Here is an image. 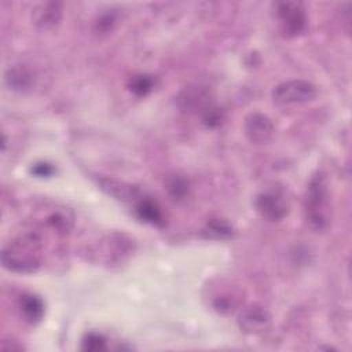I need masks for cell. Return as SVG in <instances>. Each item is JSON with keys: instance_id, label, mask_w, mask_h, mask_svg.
I'll list each match as a JSON object with an SVG mask.
<instances>
[{"instance_id": "20", "label": "cell", "mask_w": 352, "mask_h": 352, "mask_svg": "<svg viewBox=\"0 0 352 352\" xmlns=\"http://www.w3.org/2000/svg\"><path fill=\"white\" fill-rule=\"evenodd\" d=\"M226 120V114L224 110L214 106V104H209L204 111H202V122L205 124L206 128L210 129H216L219 126L223 125Z\"/></svg>"}, {"instance_id": "4", "label": "cell", "mask_w": 352, "mask_h": 352, "mask_svg": "<svg viewBox=\"0 0 352 352\" xmlns=\"http://www.w3.org/2000/svg\"><path fill=\"white\" fill-rule=\"evenodd\" d=\"M271 96L278 106L305 103L316 96V87L305 80H290L276 85Z\"/></svg>"}, {"instance_id": "10", "label": "cell", "mask_w": 352, "mask_h": 352, "mask_svg": "<svg viewBox=\"0 0 352 352\" xmlns=\"http://www.w3.org/2000/svg\"><path fill=\"white\" fill-rule=\"evenodd\" d=\"M133 205H135V209H133L135 214L140 221L155 226V227H162L165 224L162 209L158 205V202L151 197L142 195Z\"/></svg>"}, {"instance_id": "14", "label": "cell", "mask_w": 352, "mask_h": 352, "mask_svg": "<svg viewBox=\"0 0 352 352\" xmlns=\"http://www.w3.org/2000/svg\"><path fill=\"white\" fill-rule=\"evenodd\" d=\"M201 235L212 241H227L235 235V230L231 223L224 219L213 217L209 219L201 230Z\"/></svg>"}, {"instance_id": "1", "label": "cell", "mask_w": 352, "mask_h": 352, "mask_svg": "<svg viewBox=\"0 0 352 352\" xmlns=\"http://www.w3.org/2000/svg\"><path fill=\"white\" fill-rule=\"evenodd\" d=\"M43 243L36 232L18 235L1 250V264L16 274H33L41 267Z\"/></svg>"}, {"instance_id": "2", "label": "cell", "mask_w": 352, "mask_h": 352, "mask_svg": "<svg viewBox=\"0 0 352 352\" xmlns=\"http://www.w3.org/2000/svg\"><path fill=\"white\" fill-rule=\"evenodd\" d=\"M330 217V195L326 177L318 172L311 177L307 186L304 197V219L312 231L320 232L329 227Z\"/></svg>"}, {"instance_id": "7", "label": "cell", "mask_w": 352, "mask_h": 352, "mask_svg": "<svg viewBox=\"0 0 352 352\" xmlns=\"http://www.w3.org/2000/svg\"><path fill=\"white\" fill-rule=\"evenodd\" d=\"M238 326L246 334H258L265 331L271 324L270 312L260 307L252 305L245 308L238 316Z\"/></svg>"}, {"instance_id": "16", "label": "cell", "mask_w": 352, "mask_h": 352, "mask_svg": "<svg viewBox=\"0 0 352 352\" xmlns=\"http://www.w3.org/2000/svg\"><path fill=\"white\" fill-rule=\"evenodd\" d=\"M238 305H239L238 297L234 293H228V292L216 294L212 300L213 309L220 315L232 314L238 308Z\"/></svg>"}, {"instance_id": "12", "label": "cell", "mask_w": 352, "mask_h": 352, "mask_svg": "<svg viewBox=\"0 0 352 352\" xmlns=\"http://www.w3.org/2000/svg\"><path fill=\"white\" fill-rule=\"evenodd\" d=\"M6 84L10 89L16 92H29L34 87L36 77L33 72L25 65H15L6 72Z\"/></svg>"}, {"instance_id": "5", "label": "cell", "mask_w": 352, "mask_h": 352, "mask_svg": "<svg viewBox=\"0 0 352 352\" xmlns=\"http://www.w3.org/2000/svg\"><path fill=\"white\" fill-rule=\"evenodd\" d=\"M257 213L267 221H280L289 213V204L285 194L279 190H267L254 199Z\"/></svg>"}, {"instance_id": "3", "label": "cell", "mask_w": 352, "mask_h": 352, "mask_svg": "<svg viewBox=\"0 0 352 352\" xmlns=\"http://www.w3.org/2000/svg\"><path fill=\"white\" fill-rule=\"evenodd\" d=\"M274 10L283 37L293 38L305 32L308 18L301 1H278L274 4Z\"/></svg>"}, {"instance_id": "13", "label": "cell", "mask_w": 352, "mask_h": 352, "mask_svg": "<svg viewBox=\"0 0 352 352\" xmlns=\"http://www.w3.org/2000/svg\"><path fill=\"white\" fill-rule=\"evenodd\" d=\"M18 308H19L22 318L30 324L38 323L43 319L44 312H45L44 301L41 300V297H38L33 293L21 294V297L18 300Z\"/></svg>"}, {"instance_id": "22", "label": "cell", "mask_w": 352, "mask_h": 352, "mask_svg": "<svg viewBox=\"0 0 352 352\" xmlns=\"http://www.w3.org/2000/svg\"><path fill=\"white\" fill-rule=\"evenodd\" d=\"M30 173L36 177H50L55 173V168L50 162H36L30 168Z\"/></svg>"}, {"instance_id": "23", "label": "cell", "mask_w": 352, "mask_h": 352, "mask_svg": "<svg viewBox=\"0 0 352 352\" xmlns=\"http://www.w3.org/2000/svg\"><path fill=\"white\" fill-rule=\"evenodd\" d=\"M0 349L1 351H22L23 349V345L18 344V341H14V340H3L1 341V345H0Z\"/></svg>"}, {"instance_id": "8", "label": "cell", "mask_w": 352, "mask_h": 352, "mask_svg": "<svg viewBox=\"0 0 352 352\" xmlns=\"http://www.w3.org/2000/svg\"><path fill=\"white\" fill-rule=\"evenodd\" d=\"M133 250V243L124 234H111L103 243L104 261L107 264L122 263Z\"/></svg>"}, {"instance_id": "11", "label": "cell", "mask_w": 352, "mask_h": 352, "mask_svg": "<svg viewBox=\"0 0 352 352\" xmlns=\"http://www.w3.org/2000/svg\"><path fill=\"white\" fill-rule=\"evenodd\" d=\"M62 3L48 1L38 4L33 11V22L37 28L43 30H48L59 25L62 19Z\"/></svg>"}, {"instance_id": "18", "label": "cell", "mask_w": 352, "mask_h": 352, "mask_svg": "<svg viewBox=\"0 0 352 352\" xmlns=\"http://www.w3.org/2000/svg\"><path fill=\"white\" fill-rule=\"evenodd\" d=\"M81 349L85 352H102L107 349V340L103 334L88 331L81 338Z\"/></svg>"}, {"instance_id": "21", "label": "cell", "mask_w": 352, "mask_h": 352, "mask_svg": "<svg viewBox=\"0 0 352 352\" xmlns=\"http://www.w3.org/2000/svg\"><path fill=\"white\" fill-rule=\"evenodd\" d=\"M118 21V14L114 10H109L99 15V18L95 22V30L100 34H106L114 29Z\"/></svg>"}, {"instance_id": "6", "label": "cell", "mask_w": 352, "mask_h": 352, "mask_svg": "<svg viewBox=\"0 0 352 352\" xmlns=\"http://www.w3.org/2000/svg\"><path fill=\"white\" fill-rule=\"evenodd\" d=\"M243 131L252 143L264 144L270 142L274 135V124L268 116L256 111L246 116Z\"/></svg>"}, {"instance_id": "19", "label": "cell", "mask_w": 352, "mask_h": 352, "mask_svg": "<svg viewBox=\"0 0 352 352\" xmlns=\"http://www.w3.org/2000/svg\"><path fill=\"white\" fill-rule=\"evenodd\" d=\"M166 190L169 192V195L173 198V199H184L190 191V184H188V180L184 179L183 176H172L168 179L166 182Z\"/></svg>"}, {"instance_id": "17", "label": "cell", "mask_w": 352, "mask_h": 352, "mask_svg": "<svg viewBox=\"0 0 352 352\" xmlns=\"http://www.w3.org/2000/svg\"><path fill=\"white\" fill-rule=\"evenodd\" d=\"M155 85V81L148 74H135L128 81V89L136 96L148 95Z\"/></svg>"}, {"instance_id": "9", "label": "cell", "mask_w": 352, "mask_h": 352, "mask_svg": "<svg viewBox=\"0 0 352 352\" xmlns=\"http://www.w3.org/2000/svg\"><path fill=\"white\" fill-rule=\"evenodd\" d=\"M98 184L106 194H109L113 198L122 201V202H133L135 204L143 195L138 187H135L129 183L121 182L118 179L107 177V176L99 177Z\"/></svg>"}, {"instance_id": "15", "label": "cell", "mask_w": 352, "mask_h": 352, "mask_svg": "<svg viewBox=\"0 0 352 352\" xmlns=\"http://www.w3.org/2000/svg\"><path fill=\"white\" fill-rule=\"evenodd\" d=\"M44 223L52 231L65 235L72 230V227L74 224V216H73L72 210H69L66 208H54L50 213H47Z\"/></svg>"}]
</instances>
